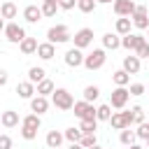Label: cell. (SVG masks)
Instances as JSON below:
<instances>
[{"label":"cell","instance_id":"1","mask_svg":"<svg viewBox=\"0 0 149 149\" xmlns=\"http://www.w3.org/2000/svg\"><path fill=\"white\" fill-rule=\"evenodd\" d=\"M40 116L37 114H26L21 119V137L23 140H35L37 137V130H40Z\"/></svg>","mask_w":149,"mask_h":149},{"label":"cell","instance_id":"2","mask_svg":"<svg viewBox=\"0 0 149 149\" xmlns=\"http://www.w3.org/2000/svg\"><path fill=\"white\" fill-rule=\"evenodd\" d=\"M51 102H54V107H56V109L68 112V109H72L74 98H72V93H70L68 88H56V91L51 93Z\"/></svg>","mask_w":149,"mask_h":149},{"label":"cell","instance_id":"3","mask_svg":"<svg viewBox=\"0 0 149 149\" xmlns=\"http://www.w3.org/2000/svg\"><path fill=\"white\" fill-rule=\"evenodd\" d=\"M72 40V35H70V30H68V26H51L49 30H47V42H51V44H63V42H70Z\"/></svg>","mask_w":149,"mask_h":149},{"label":"cell","instance_id":"4","mask_svg":"<svg viewBox=\"0 0 149 149\" xmlns=\"http://www.w3.org/2000/svg\"><path fill=\"white\" fill-rule=\"evenodd\" d=\"M105 61H107L105 49H93L88 56H84V68L86 70H100L105 65Z\"/></svg>","mask_w":149,"mask_h":149},{"label":"cell","instance_id":"5","mask_svg":"<svg viewBox=\"0 0 149 149\" xmlns=\"http://www.w3.org/2000/svg\"><path fill=\"white\" fill-rule=\"evenodd\" d=\"M109 126H112L114 130L130 128V126H133V114H130V109H126V112H112V116H109Z\"/></svg>","mask_w":149,"mask_h":149},{"label":"cell","instance_id":"6","mask_svg":"<svg viewBox=\"0 0 149 149\" xmlns=\"http://www.w3.org/2000/svg\"><path fill=\"white\" fill-rule=\"evenodd\" d=\"M128 98H130L128 88H126V86H116V88L112 91V95H109V107H114V109H123L126 102H128Z\"/></svg>","mask_w":149,"mask_h":149},{"label":"cell","instance_id":"7","mask_svg":"<svg viewBox=\"0 0 149 149\" xmlns=\"http://www.w3.org/2000/svg\"><path fill=\"white\" fill-rule=\"evenodd\" d=\"M130 23L137 28V30H147L149 28V16H147V7L144 5H135V12L130 16Z\"/></svg>","mask_w":149,"mask_h":149},{"label":"cell","instance_id":"8","mask_svg":"<svg viewBox=\"0 0 149 149\" xmlns=\"http://www.w3.org/2000/svg\"><path fill=\"white\" fill-rule=\"evenodd\" d=\"M144 42H147V37H144V35H140V33H128V35H123V37H121V47H123V49H128V51H137Z\"/></svg>","mask_w":149,"mask_h":149},{"label":"cell","instance_id":"9","mask_svg":"<svg viewBox=\"0 0 149 149\" xmlns=\"http://www.w3.org/2000/svg\"><path fill=\"white\" fill-rule=\"evenodd\" d=\"M2 33H5V37H7L9 42H14V44H21V40L26 37V30H23L19 23H7Z\"/></svg>","mask_w":149,"mask_h":149},{"label":"cell","instance_id":"10","mask_svg":"<svg viewBox=\"0 0 149 149\" xmlns=\"http://www.w3.org/2000/svg\"><path fill=\"white\" fill-rule=\"evenodd\" d=\"M72 40H74V47H77V49H86V47L93 42V30H91V28H81V30L74 33Z\"/></svg>","mask_w":149,"mask_h":149},{"label":"cell","instance_id":"11","mask_svg":"<svg viewBox=\"0 0 149 149\" xmlns=\"http://www.w3.org/2000/svg\"><path fill=\"white\" fill-rule=\"evenodd\" d=\"M135 12V2L133 0H114V14L116 16H133Z\"/></svg>","mask_w":149,"mask_h":149},{"label":"cell","instance_id":"12","mask_svg":"<svg viewBox=\"0 0 149 149\" xmlns=\"http://www.w3.org/2000/svg\"><path fill=\"white\" fill-rule=\"evenodd\" d=\"M65 63H68L70 68H79V65H84V54H81V49H77V47L68 49V51H65Z\"/></svg>","mask_w":149,"mask_h":149},{"label":"cell","instance_id":"13","mask_svg":"<svg viewBox=\"0 0 149 149\" xmlns=\"http://www.w3.org/2000/svg\"><path fill=\"white\" fill-rule=\"evenodd\" d=\"M47 109H49V100H47V98H42V95H33V98H30V112H33V114L40 116V114H44Z\"/></svg>","mask_w":149,"mask_h":149},{"label":"cell","instance_id":"14","mask_svg":"<svg viewBox=\"0 0 149 149\" xmlns=\"http://www.w3.org/2000/svg\"><path fill=\"white\" fill-rule=\"evenodd\" d=\"M0 123H2L5 128H14V126H19V112H14V109L0 112Z\"/></svg>","mask_w":149,"mask_h":149},{"label":"cell","instance_id":"15","mask_svg":"<svg viewBox=\"0 0 149 149\" xmlns=\"http://www.w3.org/2000/svg\"><path fill=\"white\" fill-rule=\"evenodd\" d=\"M23 19H26L28 23H37V21L42 19V9H40L37 5H28V7L23 9Z\"/></svg>","mask_w":149,"mask_h":149},{"label":"cell","instance_id":"16","mask_svg":"<svg viewBox=\"0 0 149 149\" xmlns=\"http://www.w3.org/2000/svg\"><path fill=\"white\" fill-rule=\"evenodd\" d=\"M42 61H51L54 58V54H56V49H54V44L51 42H42V44H37V51H35Z\"/></svg>","mask_w":149,"mask_h":149},{"label":"cell","instance_id":"17","mask_svg":"<svg viewBox=\"0 0 149 149\" xmlns=\"http://www.w3.org/2000/svg\"><path fill=\"white\" fill-rule=\"evenodd\" d=\"M121 70H126L128 74H137V72H140V58H137V56H133V54H130V56H126V58H123V68H121Z\"/></svg>","mask_w":149,"mask_h":149},{"label":"cell","instance_id":"18","mask_svg":"<svg viewBox=\"0 0 149 149\" xmlns=\"http://www.w3.org/2000/svg\"><path fill=\"white\" fill-rule=\"evenodd\" d=\"M102 47L114 51V49H119V47H121V37H119L116 33H105V35H102Z\"/></svg>","mask_w":149,"mask_h":149},{"label":"cell","instance_id":"19","mask_svg":"<svg viewBox=\"0 0 149 149\" xmlns=\"http://www.w3.org/2000/svg\"><path fill=\"white\" fill-rule=\"evenodd\" d=\"M19 49H21L23 56H30V54L37 51V40H35V37H23L21 44H19Z\"/></svg>","mask_w":149,"mask_h":149},{"label":"cell","instance_id":"20","mask_svg":"<svg viewBox=\"0 0 149 149\" xmlns=\"http://www.w3.org/2000/svg\"><path fill=\"white\" fill-rule=\"evenodd\" d=\"M42 79H47V72H44V68H40V65H33V68L28 70V81H30V84H40Z\"/></svg>","mask_w":149,"mask_h":149},{"label":"cell","instance_id":"21","mask_svg":"<svg viewBox=\"0 0 149 149\" xmlns=\"http://www.w3.org/2000/svg\"><path fill=\"white\" fill-rule=\"evenodd\" d=\"M54 91H56V86H54V81H51V79H42V81L37 84V88H35V93H37V95H42V98L51 95Z\"/></svg>","mask_w":149,"mask_h":149},{"label":"cell","instance_id":"22","mask_svg":"<svg viewBox=\"0 0 149 149\" xmlns=\"http://www.w3.org/2000/svg\"><path fill=\"white\" fill-rule=\"evenodd\" d=\"M16 93H19L21 98L30 100V98L35 95V84H30V81H19V86H16Z\"/></svg>","mask_w":149,"mask_h":149},{"label":"cell","instance_id":"23","mask_svg":"<svg viewBox=\"0 0 149 149\" xmlns=\"http://www.w3.org/2000/svg\"><path fill=\"white\" fill-rule=\"evenodd\" d=\"M63 140H65V137H63V133H58V130H49V133H47V147H49V149H58Z\"/></svg>","mask_w":149,"mask_h":149},{"label":"cell","instance_id":"24","mask_svg":"<svg viewBox=\"0 0 149 149\" xmlns=\"http://www.w3.org/2000/svg\"><path fill=\"white\" fill-rule=\"evenodd\" d=\"M130 26H133V23H130L128 16H119V19H116V26H114V28H116V35H128V33H130Z\"/></svg>","mask_w":149,"mask_h":149},{"label":"cell","instance_id":"25","mask_svg":"<svg viewBox=\"0 0 149 149\" xmlns=\"http://www.w3.org/2000/svg\"><path fill=\"white\" fill-rule=\"evenodd\" d=\"M112 81H114L116 86H128V84H130V74H128L126 70H116V72L112 74Z\"/></svg>","mask_w":149,"mask_h":149},{"label":"cell","instance_id":"26","mask_svg":"<svg viewBox=\"0 0 149 149\" xmlns=\"http://www.w3.org/2000/svg\"><path fill=\"white\" fill-rule=\"evenodd\" d=\"M119 140H121V144H126V147H130V144H135V140H137V135H135V130H130V128H123V130L119 133Z\"/></svg>","mask_w":149,"mask_h":149},{"label":"cell","instance_id":"27","mask_svg":"<svg viewBox=\"0 0 149 149\" xmlns=\"http://www.w3.org/2000/svg\"><path fill=\"white\" fill-rule=\"evenodd\" d=\"M0 16H2V19H14V16H16V5L9 2V0L2 2V7H0Z\"/></svg>","mask_w":149,"mask_h":149},{"label":"cell","instance_id":"28","mask_svg":"<svg viewBox=\"0 0 149 149\" xmlns=\"http://www.w3.org/2000/svg\"><path fill=\"white\" fill-rule=\"evenodd\" d=\"M109 116H112V107H109V105L95 107V119H98V121H109Z\"/></svg>","mask_w":149,"mask_h":149},{"label":"cell","instance_id":"29","mask_svg":"<svg viewBox=\"0 0 149 149\" xmlns=\"http://www.w3.org/2000/svg\"><path fill=\"white\" fill-rule=\"evenodd\" d=\"M79 130H81V135H95L98 121H81V123H79Z\"/></svg>","mask_w":149,"mask_h":149},{"label":"cell","instance_id":"30","mask_svg":"<svg viewBox=\"0 0 149 149\" xmlns=\"http://www.w3.org/2000/svg\"><path fill=\"white\" fill-rule=\"evenodd\" d=\"M81 95H84V100H86V102H93V100H98V95H100V88H98V86H86Z\"/></svg>","mask_w":149,"mask_h":149},{"label":"cell","instance_id":"31","mask_svg":"<svg viewBox=\"0 0 149 149\" xmlns=\"http://www.w3.org/2000/svg\"><path fill=\"white\" fill-rule=\"evenodd\" d=\"M88 105H91V102H86V100H79V102H74V105H72V109H74V116H77V119H84V114H86Z\"/></svg>","mask_w":149,"mask_h":149},{"label":"cell","instance_id":"32","mask_svg":"<svg viewBox=\"0 0 149 149\" xmlns=\"http://www.w3.org/2000/svg\"><path fill=\"white\" fill-rule=\"evenodd\" d=\"M63 137H65L70 144H72V142H79V140H81V130H79V128H68V130L63 133Z\"/></svg>","mask_w":149,"mask_h":149},{"label":"cell","instance_id":"33","mask_svg":"<svg viewBox=\"0 0 149 149\" xmlns=\"http://www.w3.org/2000/svg\"><path fill=\"white\" fill-rule=\"evenodd\" d=\"M130 114H133V123H142L144 121V109L140 107V105H135V107H130Z\"/></svg>","mask_w":149,"mask_h":149},{"label":"cell","instance_id":"34","mask_svg":"<svg viewBox=\"0 0 149 149\" xmlns=\"http://www.w3.org/2000/svg\"><path fill=\"white\" fill-rule=\"evenodd\" d=\"M77 7H79V12L88 14V12L95 9V0H77Z\"/></svg>","mask_w":149,"mask_h":149},{"label":"cell","instance_id":"35","mask_svg":"<svg viewBox=\"0 0 149 149\" xmlns=\"http://www.w3.org/2000/svg\"><path fill=\"white\" fill-rule=\"evenodd\" d=\"M42 16H56V9H58V5H54V2H42Z\"/></svg>","mask_w":149,"mask_h":149},{"label":"cell","instance_id":"36","mask_svg":"<svg viewBox=\"0 0 149 149\" xmlns=\"http://www.w3.org/2000/svg\"><path fill=\"white\" fill-rule=\"evenodd\" d=\"M135 135H137L140 140H149V123H147V121H142V123L137 126V130H135Z\"/></svg>","mask_w":149,"mask_h":149},{"label":"cell","instance_id":"37","mask_svg":"<svg viewBox=\"0 0 149 149\" xmlns=\"http://www.w3.org/2000/svg\"><path fill=\"white\" fill-rule=\"evenodd\" d=\"M79 144H81L84 149H88V147H93V144H98V142H95V135H81Z\"/></svg>","mask_w":149,"mask_h":149},{"label":"cell","instance_id":"38","mask_svg":"<svg viewBox=\"0 0 149 149\" xmlns=\"http://www.w3.org/2000/svg\"><path fill=\"white\" fill-rule=\"evenodd\" d=\"M135 56H137L140 61H142V58H149V42H144V44H142V47L135 51Z\"/></svg>","mask_w":149,"mask_h":149},{"label":"cell","instance_id":"39","mask_svg":"<svg viewBox=\"0 0 149 149\" xmlns=\"http://www.w3.org/2000/svg\"><path fill=\"white\" fill-rule=\"evenodd\" d=\"M128 93H130V95H142V93H144V84H130Z\"/></svg>","mask_w":149,"mask_h":149},{"label":"cell","instance_id":"40","mask_svg":"<svg viewBox=\"0 0 149 149\" xmlns=\"http://www.w3.org/2000/svg\"><path fill=\"white\" fill-rule=\"evenodd\" d=\"M81 121H98V119H95V107H93V105H88V109H86V114H84Z\"/></svg>","mask_w":149,"mask_h":149},{"label":"cell","instance_id":"41","mask_svg":"<svg viewBox=\"0 0 149 149\" xmlns=\"http://www.w3.org/2000/svg\"><path fill=\"white\" fill-rule=\"evenodd\" d=\"M0 149H12V137L9 135H0Z\"/></svg>","mask_w":149,"mask_h":149},{"label":"cell","instance_id":"42","mask_svg":"<svg viewBox=\"0 0 149 149\" xmlns=\"http://www.w3.org/2000/svg\"><path fill=\"white\" fill-rule=\"evenodd\" d=\"M74 5H77V0H61V2H58L61 9H72Z\"/></svg>","mask_w":149,"mask_h":149},{"label":"cell","instance_id":"43","mask_svg":"<svg viewBox=\"0 0 149 149\" xmlns=\"http://www.w3.org/2000/svg\"><path fill=\"white\" fill-rule=\"evenodd\" d=\"M5 84H7V72L0 70V86H5Z\"/></svg>","mask_w":149,"mask_h":149},{"label":"cell","instance_id":"44","mask_svg":"<svg viewBox=\"0 0 149 149\" xmlns=\"http://www.w3.org/2000/svg\"><path fill=\"white\" fill-rule=\"evenodd\" d=\"M68 149H84V147H81V144H79V142H72V144H70V147H68Z\"/></svg>","mask_w":149,"mask_h":149},{"label":"cell","instance_id":"45","mask_svg":"<svg viewBox=\"0 0 149 149\" xmlns=\"http://www.w3.org/2000/svg\"><path fill=\"white\" fill-rule=\"evenodd\" d=\"M2 30H5V19L0 16V33H2Z\"/></svg>","mask_w":149,"mask_h":149},{"label":"cell","instance_id":"46","mask_svg":"<svg viewBox=\"0 0 149 149\" xmlns=\"http://www.w3.org/2000/svg\"><path fill=\"white\" fill-rule=\"evenodd\" d=\"M42 2H54V5H58L61 0H42Z\"/></svg>","mask_w":149,"mask_h":149},{"label":"cell","instance_id":"47","mask_svg":"<svg viewBox=\"0 0 149 149\" xmlns=\"http://www.w3.org/2000/svg\"><path fill=\"white\" fill-rule=\"evenodd\" d=\"M95 2H102V5H107V2H114V0H95Z\"/></svg>","mask_w":149,"mask_h":149},{"label":"cell","instance_id":"48","mask_svg":"<svg viewBox=\"0 0 149 149\" xmlns=\"http://www.w3.org/2000/svg\"><path fill=\"white\" fill-rule=\"evenodd\" d=\"M130 149H142V147L140 144H130Z\"/></svg>","mask_w":149,"mask_h":149},{"label":"cell","instance_id":"49","mask_svg":"<svg viewBox=\"0 0 149 149\" xmlns=\"http://www.w3.org/2000/svg\"><path fill=\"white\" fill-rule=\"evenodd\" d=\"M88 149H102V147H100V144H93V147H88Z\"/></svg>","mask_w":149,"mask_h":149},{"label":"cell","instance_id":"50","mask_svg":"<svg viewBox=\"0 0 149 149\" xmlns=\"http://www.w3.org/2000/svg\"><path fill=\"white\" fill-rule=\"evenodd\" d=\"M147 144H149V140H147Z\"/></svg>","mask_w":149,"mask_h":149},{"label":"cell","instance_id":"51","mask_svg":"<svg viewBox=\"0 0 149 149\" xmlns=\"http://www.w3.org/2000/svg\"><path fill=\"white\" fill-rule=\"evenodd\" d=\"M0 7H2V2H0Z\"/></svg>","mask_w":149,"mask_h":149},{"label":"cell","instance_id":"52","mask_svg":"<svg viewBox=\"0 0 149 149\" xmlns=\"http://www.w3.org/2000/svg\"><path fill=\"white\" fill-rule=\"evenodd\" d=\"M0 42H2V40H0Z\"/></svg>","mask_w":149,"mask_h":149},{"label":"cell","instance_id":"53","mask_svg":"<svg viewBox=\"0 0 149 149\" xmlns=\"http://www.w3.org/2000/svg\"><path fill=\"white\" fill-rule=\"evenodd\" d=\"M147 30H149V28H147Z\"/></svg>","mask_w":149,"mask_h":149},{"label":"cell","instance_id":"54","mask_svg":"<svg viewBox=\"0 0 149 149\" xmlns=\"http://www.w3.org/2000/svg\"><path fill=\"white\" fill-rule=\"evenodd\" d=\"M58 149H61V147H58Z\"/></svg>","mask_w":149,"mask_h":149}]
</instances>
